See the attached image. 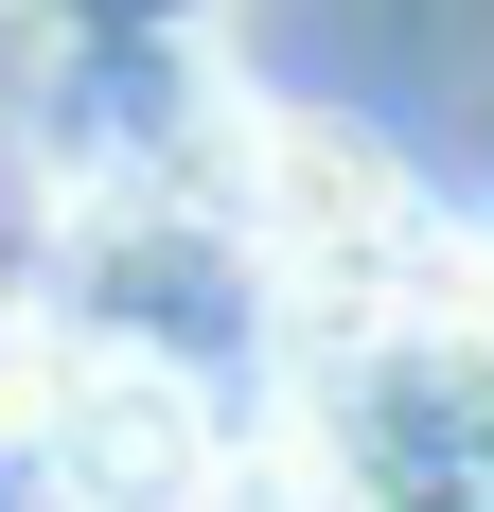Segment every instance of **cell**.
Listing matches in <instances>:
<instances>
[{
  "label": "cell",
  "mask_w": 494,
  "mask_h": 512,
  "mask_svg": "<svg viewBox=\"0 0 494 512\" xmlns=\"http://www.w3.org/2000/svg\"><path fill=\"white\" fill-rule=\"evenodd\" d=\"M0 407L36 424V460L89 512H195L212 495V407L142 354V336H53V354L0 371Z\"/></svg>",
  "instance_id": "cell-1"
},
{
  "label": "cell",
  "mask_w": 494,
  "mask_h": 512,
  "mask_svg": "<svg viewBox=\"0 0 494 512\" xmlns=\"http://www.w3.org/2000/svg\"><path fill=\"white\" fill-rule=\"evenodd\" d=\"M265 230L318 283H406L424 265V212H406L389 142H353V124H265Z\"/></svg>",
  "instance_id": "cell-2"
}]
</instances>
